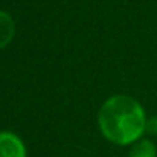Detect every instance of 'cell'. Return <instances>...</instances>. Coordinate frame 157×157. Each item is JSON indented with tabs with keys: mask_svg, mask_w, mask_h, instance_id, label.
I'll return each instance as SVG.
<instances>
[{
	"mask_svg": "<svg viewBox=\"0 0 157 157\" xmlns=\"http://www.w3.org/2000/svg\"><path fill=\"white\" fill-rule=\"evenodd\" d=\"M0 157H26V147L15 133L0 131Z\"/></svg>",
	"mask_w": 157,
	"mask_h": 157,
	"instance_id": "7a4b0ae2",
	"label": "cell"
},
{
	"mask_svg": "<svg viewBox=\"0 0 157 157\" xmlns=\"http://www.w3.org/2000/svg\"><path fill=\"white\" fill-rule=\"evenodd\" d=\"M147 121L144 107L128 95L108 98L98 113L102 136L116 145L136 144L147 131Z\"/></svg>",
	"mask_w": 157,
	"mask_h": 157,
	"instance_id": "6da1fadb",
	"label": "cell"
},
{
	"mask_svg": "<svg viewBox=\"0 0 157 157\" xmlns=\"http://www.w3.org/2000/svg\"><path fill=\"white\" fill-rule=\"evenodd\" d=\"M15 35V21L14 18L0 9V51L6 48Z\"/></svg>",
	"mask_w": 157,
	"mask_h": 157,
	"instance_id": "3957f363",
	"label": "cell"
},
{
	"mask_svg": "<svg viewBox=\"0 0 157 157\" xmlns=\"http://www.w3.org/2000/svg\"><path fill=\"white\" fill-rule=\"evenodd\" d=\"M128 157H157L156 145L148 139L137 140L136 144H133V148L130 150Z\"/></svg>",
	"mask_w": 157,
	"mask_h": 157,
	"instance_id": "277c9868",
	"label": "cell"
},
{
	"mask_svg": "<svg viewBox=\"0 0 157 157\" xmlns=\"http://www.w3.org/2000/svg\"><path fill=\"white\" fill-rule=\"evenodd\" d=\"M147 131L150 134H154L157 136V116H153L147 121Z\"/></svg>",
	"mask_w": 157,
	"mask_h": 157,
	"instance_id": "5b68a950",
	"label": "cell"
}]
</instances>
